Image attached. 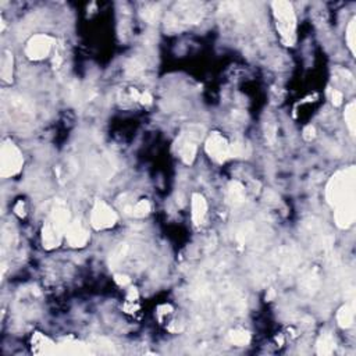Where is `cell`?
<instances>
[{"mask_svg":"<svg viewBox=\"0 0 356 356\" xmlns=\"http://www.w3.org/2000/svg\"><path fill=\"white\" fill-rule=\"evenodd\" d=\"M195 127H192V130H189V132H185L180 136L178 139V149H180V156H181L182 162L187 164H192L196 156V150H198V141L202 138L201 128H198V131H194Z\"/></svg>","mask_w":356,"mask_h":356,"instance_id":"obj_8","label":"cell"},{"mask_svg":"<svg viewBox=\"0 0 356 356\" xmlns=\"http://www.w3.org/2000/svg\"><path fill=\"white\" fill-rule=\"evenodd\" d=\"M344 117H345V123H347V125H348L351 134H352V135H355V131H356V104H355V102H351V103L347 104V107H345V114H344Z\"/></svg>","mask_w":356,"mask_h":356,"instance_id":"obj_14","label":"cell"},{"mask_svg":"<svg viewBox=\"0 0 356 356\" xmlns=\"http://www.w3.org/2000/svg\"><path fill=\"white\" fill-rule=\"evenodd\" d=\"M191 210H192V221L196 226L203 223L207 213V202L201 194H194L191 199Z\"/></svg>","mask_w":356,"mask_h":356,"instance_id":"obj_10","label":"cell"},{"mask_svg":"<svg viewBox=\"0 0 356 356\" xmlns=\"http://www.w3.org/2000/svg\"><path fill=\"white\" fill-rule=\"evenodd\" d=\"M13 53L8 52V50H4L3 54H1V61H0V74H1V78L3 81L10 84L13 81Z\"/></svg>","mask_w":356,"mask_h":356,"instance_id":"obj_11","label":"cell"},{"mask_svg":"<svg viewBox=\"0 0 356 356\" xmlns=\"http://www.w3.org/2000/svg\"><path fill=\"white\" fill-rule=\"evenodd\" d=\"M206 153L214 162L224 163L230 157V143L219 132H212L205 145Z\"/></svg>","mask_w":356,"mask_h":356,"instance_id":"obj_7","label":"cell"},{"mask_svg":"<svg viewBox=\"0 0 356 356\" xmlns=\"http://www.w3.org/2000/svg\"><path fill=\"white\" fill-rule=\"evenodd\" d=\"M114 280L118 285H127L130 284V279L127 276H121V274H116L114 276Z\"/></svg>","mask_w":356,"mask_h":356,"instance_id":"obj_22","label":"cell"},{"mask_svg":"<svg viewBox=\"0 0 356 356\" xmlns=\"http://www.w3.org/2000/svg\"><path fill=\"white\" fill-rule=\"evenodd\" d=\"M138 100H139L142 104H150L152 103V96H150L149 93L145 92V93H142V95L138 96Z\"/></svg>","mask_w":356,"mask_h":356,"instance_id":"obj_24","label":"cell"},{"mask_svg":"<svg viewBox=\"0 0 356 356\" xmlns=\"http://www.w3.org/2000/svg\"><path fill=\"white\" fill-rule=\"evenodd\" d=\"M347 42L350 46L351 52L355 53V42H356V26H355V18L351 19L348 29H347Z\"/></svg>","mask_w":356,"mask_h":356,"instance_id":"obj_18","label":"cell"},{"mask_svg":"<svg viewBox=\"0 0 356 356\" xmlns=\"http://www.w3.org/2000/svg\"><path fill=\"white\" fill-rule=\"evenodd\" d=\"M70 212L63 201H56L42 227V245L45 249L58 248L70 226Z\"/></svg>","mask_w":356,"mask_h":356,"instance_id":"obj_2","label":"cell"},{"mask_svg":"<svg viewBox=\"0 0 356 356\" xmlns=\"http://www.w3.org/2000/svg\"><path fill=\"white\" fill-rule=\"evenodd\" d=\"M337 322L340 324V327L343 329H348L354 323V308L350 305L343 306L337 313Z\"/></svg>","mask_w":356,"mask_h":356,"instance_id":"obj_12","label":"cell"},{"mask_svg":"<svg viewBox=\"0 0 356 356\" xmlns=\"http://www.w3.org/2000/svg\"><path fill=\"white\" fill-rule=\"evenodd\" d=\"M355 167L341 170L331 177L326 189L327 201L336 207L334 219L340 228H348L355 221Z\"/></svg>","mask_w":356,"mask_h":356,"instance_id":"obj_1","label":"cell"},{"mask_svg":"<svg viewBox=\"0 0 356 356\" xmlns=\"http://www.w3.org/2000/svg\"><path fill=\"white\" fill-rule=\"evenodd\" d=\"M53 45H54V39L52 36L45 35V33L33 35L32 38H29V40L26 42V57L29 58V60H33V61L43 60V58H46L50 54Z\"/></svg>","mask_w":356,"mask_h":356,"instance_id":"obj_5","label":"cell"},{"mask_svg":"<svg viewBox=\"0 0 356 356\" xmlns=\"http://www.w3.org/2000/svg\"><path fill=\"white\" fill-rule=\"evenodd\" d=\"M14 212H15V214H18L19 217H24V216H25V212H24V203H22V201L17 202V205H15V207H14Z\"/></svg>","mask_w":356,"mask_h":356,"instance_id":"obj_23","label":"cell"},{"mask_svg":"<svg viewBox=\"0 0 356 356\" xmlns=\"http://www.w3.org/2000/svg\"><path fill=\"white\" fill-rule=\"evenodd\" d=\"M117 223V214L106 202L96 201L91 212V226L95 230H107Z\"/></svg>","mask_w":356,"mask_h":356,"instance_id":"obj_6","label":"cell"},{"mask_svg":"<svg viewBox=\"0 0 356 356\" xmlns=\"http://www.w3.org/2000/svg\"><path fill=\"white\" fill-rule=\"evenodd\" d=\"M228 198L230 201L233 202L234 205H240L244 202L245 199V191H244V187L241 185L240 182L234 181L230 184L228 187Z\"/></svg>","mask_w":356,"mask_h":356,"instance_id":"obj_13","label":"cell"},{"mask_svg":"<svg viewBox=\"0 0 356 356\" xmlns=\"http://www.w3.org/2000/svg\"><path fill=\"white\" fill-rule=\"evenodd\" d=\"M273 14L276 19V26L281 40L287 46H292L297 39V18L294 13V7L290 1H273Z\"/></svg>","mask_w":356,"mask_h":356,"instance_id":"obj_3","label":"cell"},{"mask_svg":"<svg viewBox=\"0 0 356 356\" xmlns=\"http://www.w3.org/2000/svg\"><path fill=\"white\" fill-rule=\"evenodd\" d=\"M336 347V341L334 338L329 336V334H324L320 337L318 343V352L319 354H323V355H330L331 352L334 351Z\"/></svg>","mask_w":356,"mask_h":356,"instance_id":"obj_16","label":"cell"},{"mask_svg":"<svg viewBox=\"0 0 356 356\" xmlns=\"http://www.w3.org/2000/svg\"><path fill=\"white\" fill-rule=\"evenodd\" d=\"M344 100V95L343 92L338 91V89H333L331 91V102L334 106H341Z\"/></svg>","mask_w":356,"mask_h":356,"instance_id":"obj_20","label":"cell"},{"mask_svg":"<svg viewBox=\"0 0 356 356\" xmlns=\"http://www.w3.org/2000/svg\"><path fill=\"white\" fill-rule=\"evenodd\" d=\"M304 138L306 139V141H312V139L315 138V127L308 125V127L304 130Z\"/></svg>","mask_w":356,"mask_h":356,"instance_id":"obj_21","label":"cell"},{"mask_svg":"<svg viewBox=\"0 0 356 356\" xmlns=\"http://www.w3.org/2000/svg\"><path fill=\"white\" fill-rule=\"evenodd\" d=\"M64 238L71 248H84L89 242V233L81 221L74 220L67 227Z\"/></svg>","mask_w":356,"mask_h":356,"instance_id":"obj_9","label":"cell"},{"mask_svg":"<svg viewBox=\"0 0 356 356\" xmlns=\"http://www.w3.org/2000/svg\"><path fill=\"white\" fill-rule=\"evenodd\" d=\"M22 164H24V157L17 148V145H14L8 139L3 141L1 149H0V175L3 178L14 177L21 171Z\"/></svg>","mask_w":356,"mask_h":356,"instance_id":"obj_4","label":"cell"},{"mask_svg":"<svg viewBox=\"0 0 356 356\" xmlns=\"http://www.w3.org/2000/svg\"><path fill=\"white\" fill-rule=\"evenodd\" d=\"M125 253H127V245H125V244H121V245L116 248L114 252L110 255V266L118 265V263L124 259Z\"/></svg>","mask_w":356,"mask_h":356,"instance_id":"obj_19","label":"cell"},{"mask_svg":"<svg viewBox=\"0 0 356 356\" xmlns=\"http://www.w3.org/2000/svg\"><path fill=\"white\" fill-rule=\"evenodd\" d=\"M150 212V203L146 199H141L138 201L135 205H132L131 207V214L134 217H138V219H142L145 216H148Z\"/></svg>","mask_w":356,"mask_h":356,"instance_id":"obj_17","label":"cell"},{"mask_svg":"<svg viewBox=\"0 0 356 356\" xmlns=\"http://www.w3.org/2000/svg\"><path fill=\"white\" fill-rule=\"evenodd\" d=\"M227 340L228 343L233 344V345H237V347H241V345H245V344L249 343V334L244 330H234L228 333L227 336Z\"/></svg>","mask_w":356,"mask_h":356,"instance_id":"obj_15","label":"cell"}]
</instances>
